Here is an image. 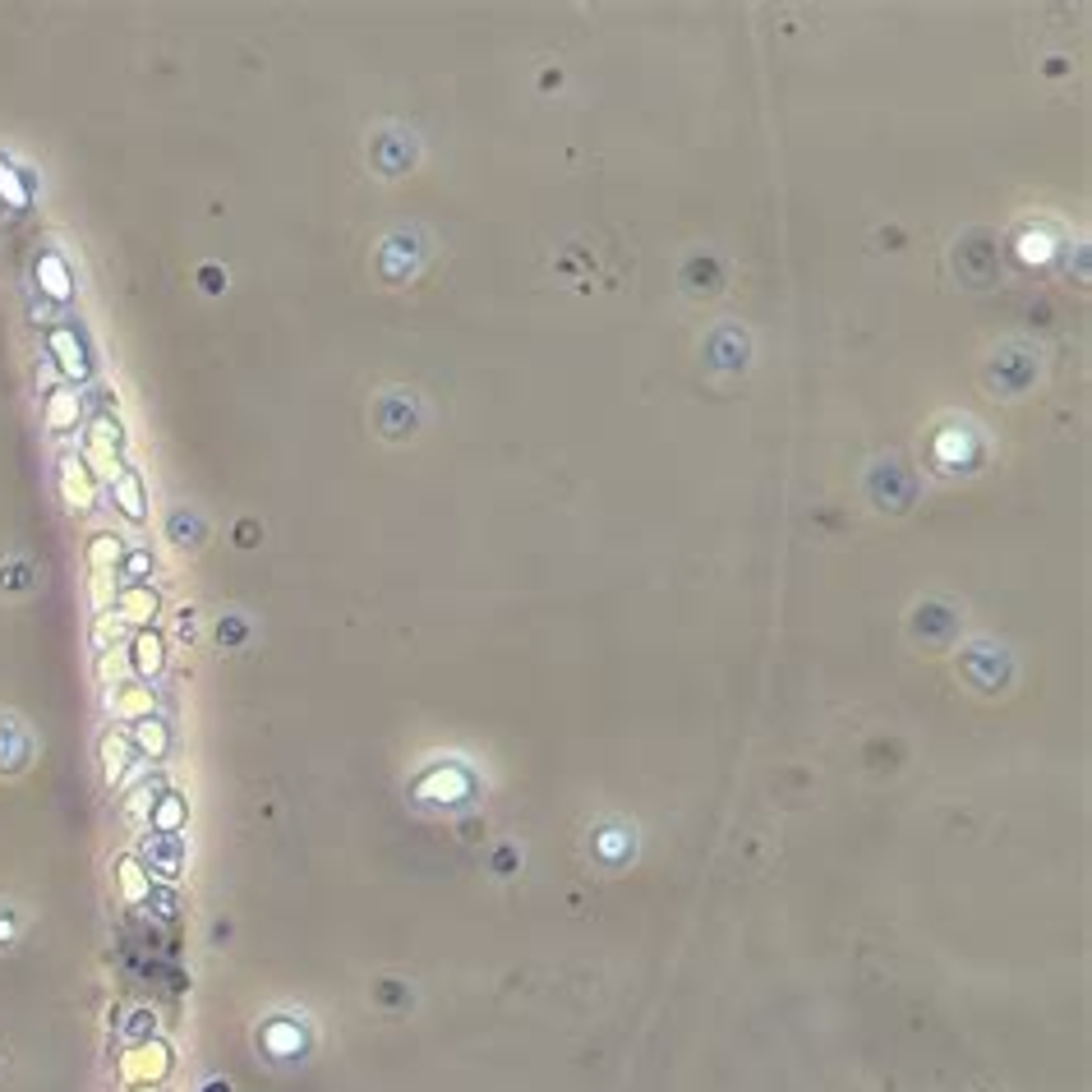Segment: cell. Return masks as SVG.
Listing matches in <instances>:
<instances>
[{
    "instance_id": "6da1fadb",
    "label": "cell",
    "mask_w": 1092,
    "mask_h": 1092,
    "mask_svg": "<svg viewBox=\"0 0 1092 1092\" xmlns=\"http://www.w3.org/2000/svg\"><path fill=\"white\" fill-rule=\"evenodd\" d=\"M88 461V470H93L97 480H107V484H116L125 475V456H121V424L116 420H93V429L84 433V452H79Z\"/></svg>"
},
{
    "instance_id": "7a4b0ae2",
    "label": "cell",
    "mask_w": 1092,
    "mask_h": 1092,
    "mask_svg": "<svg viewBox=\"0 0 1092 1092\" xmlns=\"http://www.w3.org/2000/svg\"><path fill=\"white\" fill-rule=\"evenodd\" d=\"M61 493H65V503L79 507V512L97 503V475L88 470L84 456H65V466H61Z\"/></svg>"
},
{
    "instance_id": "3957f363",
    "label": "cell",
    "mask_w": 1092,
    "mask_h": 1092,
    "mask_svg": "<svg viewBox=\"0 0 1092 1092\" xmlns=\"http://www.w3.org/2000/svg\"><path fill=\"white\" fill-rule=\"evenodd\" d=\"M47 346H51V355H56V364H61V373L65 378H88V355H84V341L70 332V327H51V336H47Z\"/></svg>"
},
{
    "instance_id": "277c9868",
    "label": "cell",
    "mask_w": 1092,
    "mask_h": 1092,
    "mask_svg": "<svg viewBox=\"0 0 1092 1092\" xmlns=\"http://www.w3.org/2000/svg\"><path fill=\"white\" fill-rule=\"evenodd\" d=\"M157 609H162V600H157V595L144 586V581L116 595V618H125V623H134V627H139V632H144V627L157 618Z\"/></svg>"
},
{
    "instance_id": "5b68a950",
    "label": "cell",
    "mask_w": 1092,
    "mask_h": 1092,
    "mask_svg": "<svg viewBox=\"0 0 1092 1092\" xmlns=\"http://www.w3.org/2000/svg\"><path fill=\"white\" fill-rule=\"evenodd\" d=\"M130 664H134V673H139V678H157V673H162V664H167V641L157 637L153 627H144V632L130 641Z\"/></svg>"
},
{
    "instance_id": "8992f818",
    "label": "cell",
    "mask_w": 1092,
    "mask_h": 1092,
    "mask_svg": "<svg viewBox=\"0 0 1092 1092\" xmlns=\"http://www.w3.org/2000/svg\"><path fill=\"white\" fill-rule=\"evenodd\" d=\"M111 503L121 507L130 521H144L148 516V493H144V480H139V470H125L121 480L111 484Z\"/></svg>"
},
{
    "instance_id": "52a82bcc",
    "label": "cell",
    "mask_w": 1092,
    "mask_h": 1092,
    "mask_svg": "<svg viewBox=\"0 0 1092 1092\" xmlns=\"http://www.w3.org/2000/svg\"><path fill=\"white\" fill-rule=\"evenodd\" d=\"M79 392H74V387H56V392L47 396V415H42V420H47V429L51 433H70L74 424H79Z\"/></svg>"
},
{
    "instance_id": "ba28073f",
    "label": "cell",
    "mask_w": 1092,
    "mask_h": 1092,
    "mask_svg": "<svg viewBox=\"0 0 1092 1092\" xmlns=\"http://www.w3.org/2000/svg\"><path fill=\"white\" fill-rule=\"evenodd\" d=\"M130 733H107L102 738V775H107V784H121V775H125V766H130Z\"/></svg>"
},
{
    "instance_id": "9c48e42d",
    "label": "cell",
    "mask_w": 1092,
    "mask_h": 1092,
    "mask_svg": "<svg viewBox=\"0 0 1092 1092\" xmlns=\"http://www.w3.org/2000/svg\"><path fill=\"white\" fill-rule=\"evenodd\" d=\"M121 558H125L121 535H93V544H88V577L93 572H116Z\"/></svg>"
},
{
    "instance_id": "30bf717a",
    "label": "cell",
    "mask_w": 1092,
    "mask_h": 1092,
    "mask_svg": "<svg viewBox=\"0 0 1092 1092\" xmlns=\"http://www.w3.org/2000/svg\"><path fill=\"white\" fill-rule=\"evenodd\" d=\"M116 720H148V710H153V697H148V687H116Z\"/></svg>"
},
{
    "instance_id": "8fae6325",
    "label": "cell",
    "mask_w": 1092,
    "mask_h": 1092,
    "mask_svg": "<svg viewBox=\"0 0 1092 1092\" xmlns=\"http://www.w3.org/2000/svg\"><path fill=\"white\" fill-rule=\"evenodd\" d=\"M130 743L139 747V752H148V761H162L167 757V747H171V738L157 720H139V729L130 733Z\"/></svg>"
},
{
    "instance_id": "7c38bea8",
    "label": "cell",
    "mask_w": 1092,
    "mask_h": 1092,
    "mask_svg": "<svg viewBox=\"0 0 1092 1092\" xmlns=\"http://www.w3.org/2000/svg\"><path fill=\"white\" fill-rule=\"evenodd\" d=\"M37 273H42V290H47L51 300H70L74 286H70V273H65L61 259H51V254H47V259L37 264Z\"/></svg>"
},
{
    "instance_id": "4fadbf2b",
    "label": "cell",
    "mask_w": 1092,
    "mask_h": 1092,
    "mask_svg": "<svg viewBox=\"0 0 1092 1092\" xmlns=\"http://www.w3.org/2000/svg\"><path fill=\"white\" fill-rule=\"evenodd\" d=\"M153 825L162 829V834H176V829L185 825V803H181V798H176V793H162V798H157Z\"/></svg>"
},
{
    "instance_id": "5bb4252c",
    "label": "cell",
    "mask_w": 1092,
    "mask_h": 1092,
    "mask_svg": "<svg viewBox=\"0 0 1092 1092\" xmlns=\"http://www.w3.org/2000/svg\"><path fill=\"white\" fill-rule=\"evenodd\" d=\"M125 673H134V664H130V650H102V664H97V678L102 683H111V687H121V678Z\"/></svg>"
},
{
    "instance_id": "9a60e30c",
    "label": "cell",
    "mask_w": 1092,
    "mask_h": 1092,
    "mask_svg": "<svg viewBox=\"0 0 1092 1092\" xmlns=\"http://www.w3.org/2000/svg\"><path fill=\"white\" fill-rule=\"evenodd\" d=\"M121 889H125V899H130V903L148 899V871L134 862V857H125V862H121Z\"/></svg>"
}]
</instances>
